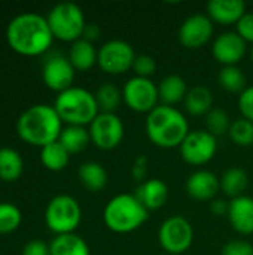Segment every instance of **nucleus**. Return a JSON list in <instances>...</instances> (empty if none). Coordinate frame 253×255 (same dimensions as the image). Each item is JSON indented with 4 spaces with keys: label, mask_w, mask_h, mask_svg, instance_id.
<instances>
[{
    "label": "nucleus",
    "mask_w": 253,
    "mask_h": 255,
    "mask_svg": "<svg viewBox=\"0 0 253 255\" xmlns=\"http://www.w3.org/2000/svg\"><path fill=\"white\" fill-rule=\"evenodd\" d=\"M6 40L16 54L37 57L51 48L54 34L46 16L36 12H22L13 16L7 24Z\"/></svg>",
    "instance_id": "nucleus-1"
},
{
    "label": "nucleus",
    "mask_w": 253,
    "mask_h": 255,
    "mask_svg": "<svg viewBox=\"0 0 253 255\" xmlns=\"http://www.w3.org/2000/svg\"><path fill=\"white\" fill-rule=\"evenodd\" d=\"M63 121L54 106L33 105L25 109L16 121L18 136L28 145L43 148L60 139Z\"/></svg>",
    "instance_id": "nucleus-2"
},
{
    "label": "nucleus",
    "mask_w": 253,
    "mask_h": 255,
    "mask_svg": "<svg viewBox=\"0 0 253 255\" xmlns=\"http://www.w3.org/2000/svg\"><path fill=\"white\" fill-rule=\"evenodd\" d=\"M146 134L149 140L164 149L177 148L189 133L185 115L173 106L160 105L146 118Z\"/></svg>",
    "instance_id": "nucleus-3"
},
{
    "label": "nucleus",
    "mask_w": 253,
    "mask_h": 255,
    "mask_svg": "<svg viewBox=\"0 0 253 255\" xmlns=\"http://www.w3.org/2000/svg\"><path fill=\"white\" fill-rule=\"evenodd\" d=\"M149 217V211L137 200L134 194H118L107 202L103 211L106 227L119 235L131 233L140 229Z\"/></svg>",
    "instance_id": "nucleus-4"
},
{
    "label": "nucleus",
    "mask_w": 253,
    "mask_h": 255,
    "mask_svg": "<svg viewBox=\"0 0 253 255\" xmlns=\"http://www.w3.org/2000/svg\"><path fill=\"white\" fill-rule=\"evenodd\" d=\"M54 108L61 121L67 123V126H89L100 114L95 96L81 87H70L58 93Z\"/></svg>",
    "instance_id": "nucleus-5"
},
{
    "label": "nucleus",
    "mask_w": 253,
    "mask_h": 255,
    "mask_svg": "<svg viewBox=\"0 0 253 255\" xmlns=\"http://www.w3.org/2000/svg\"><path fill=\"white\" fill-rule=\"evenodd\" d=\"M46 19L54 39L70 43L82 39L86 21L82 9L78 4L70 1L58 3L49 10Z\"/></svg>",
    "instance_id": "nucleus-6"
},
{
    "label": "nucleus",
    "mask_w": 253,
    "mask_h": 255,
    "mask_svg": "<svg viewBox=\"0 0 253 255\" xmlns=\"http://www.w3.org/2000/svg\"><path fill=\"white\" fill-rule=\"evenodd\" d=\"M82 221V209L78 200L67 194L52 197L45 209L46 227L57 236L75 233Z\"/></svg>",
    "instance_id": "nucleus-7"
},
{
    "label": "nucleus",
    "mask_w": 253,
    "mask_h": 255,
    "mask_svg": "<svg viewBox=\"0 0 253 255\" xmlns=\"http://www.w3.org/2000/svg\"><path fill=\"white\" fill-rule=\"evenodd\" d=\"M158 241L167 255H179L188 251L194 242V230L189 221L180 215L167 218L158 232Z\"/></svg>",
    "instance_id": "nucleus-8"
},
{
    "label": "nucleus",
    "mask_w": 253,
    "mask_h": 255,
    "mask_svg": "<svg viewBox=\"0 0 253 255\" xmlns=\"http://www.w3.org/2000/svg\"><path fill=\"white\" fill-rule=\"evenodd\" d=\"M133 46L121 39H113L101 45L97 54L98 67L109 75H121L133 69L136 61Z\"/></svg>",
    "instance_id": "nucleus-9"
},
{
    "label": "nucleus",
    "mask_w": 253,
    "mask_h": 255,
    "mask_svg": "<svg viewBox=\"0 0 253 255\" xmlns=\"http://www.w3.org/2000/svg\"><path fill=\"white\" fill-rule=\"evenodd\" d=\"M122 99L131 111L139 114H151L158 106V87L148 78L134 76L125 82Z\"/></svg>",
    "instance_id": "nucleus-10"
},
{
    "label": "nucleus",
    "mask_w": 253,
    "mask_h": 255,
    "mask_svg": "<svg viewBox=\"0 0 253 255\" xmlns=\"http://www.w3.org/2000/svg\"><path fill=\"white\" fill-rule=\"evenodd\" d=\"M89 137L98 149L110 151L115 149L124 139V123L116 114L100 112L95 120L89 124Z\"/></svg>",
    "instance_id": "nucleus-11"
},
{
    "label": "nucleus",
    "mask_w": 253,
    "mask_h": 255,
    "mask_svg": "<svg viewBox=\"0 0 253 255\" xmlns=\"http://www.w3.org/2000/svg\"><path fill=\"white\" fill-rule=\"evenodd\" d=\"M179 148L182 158L188 164L204 166L215 157L218 151V142L216 137L207 130H194L188 133Z\"/></svg>",
    "instance_id": "nucleus-12"
},
{
    "label": "nucleus",
    "mask_w": 253,
    "mask_h": 255,
    "mask_svg": "<svg viewBox=\"0 0 253 255\" xmlns=\"http://www.w3.org/2000/svg\"><path fill=\"white\" fill-rule=\"evenodd\" d=\"M75 72L76 70L67 57L55 54L43 63L42 79L49 90L63 93L73 87L72 84L75 81Z\"/></svg>",
    "instance_id": "nucleus-13"
},
{
    "label": "nucleus",
    "mask_w": 253,
    "mask_h": 255,
    "mask_svg": "<svg viewBox=\"0 0 253 255\" xmlns=\"http://www.w3.org/2000/svg\"><path fill=\"white\" fill-rule=\"evenodd\" d=\"M179 42L189 49L204 46L213 36V21L204 13L188 16L179 28Z\"/></svg>",
    "instance_id": "nucleus-14"
},
{
    "label": "nucleus",
    "mask_w": 253,
    "mask_h": 255,
    "mask_svg": "<svg viewBox=\"0 0 253 255\" xmlns=\"http://www.w3.org/2000/svg\"><path fill=\"white\" fill-rule=\"evenodd\" d=\"M246 42L240 37L237 31L221 33L212 46V54L224 66H236L246 54Z\"/></svg>",
    "instance_id": "nucleus-15"
},
{
    "label": "nucleus",
    "mask_w": 253,
    "mask_h": 255,
    "mask_svg": "<svg viewBox=\"0 0 253 255\" xmlns=\"http://www.w3.org/2000/svg\"><path fill=\"white\" fill-rule=\"evenodd\" d=\"M221 190V179L209 170H197L186 181V193L194 200H215Z\"/></svg>",
    "instance_id": "nucleus-16"
},
{
    "label": "nucleus",
    "mask_w": 253,
    "mask_h": 255,
    "mask_svg": "<svg viewBox=\"0 0 253 255\" xmlns=\"http://www.w3.org/2000/svg\"><path fill=\"white\" fill-rule=\"evenodd\" d=\"M228 220L231 227L240 235L253 233V199L249 196H240L230 202Z\"/></svg>",
    "instance_id": "nucleus-17"
},
{
    "label": "nucleus",
    "mask_w": 253,
    "mask_h": 255,
    "mask_svg": "<svg viewBox=\"0 0 253 255\" xmlns=\"http://www.w3.org/2000/svg\"><path fill=\"white\" fill-rule=\"evenodd\" d=\"M246 13L243 0H212L207 3V16L221 25L237 24Z\"/></svg>",
    "instance_id": "nucleus-18"
},
{
    "label": "nucleus",
    "mask_w": 253,
    "mask_h": 255,
    "mask_svg": "<svg viewBox=\"0 0 253 255\" xmlns=\"http://www.w3.org/2000/svg\"><path fill=\"white\" fill-rule=\"evenodd\" d=\"M134 196L148 211H157L166 205L169 199V187L161 179H146L137 187Z\"/></svg>",
    "instance_id": "nucleus-19"
},
{
    "label": "nucleus",
    "mask_w": 253,
    "mask_h": 255,
    "mask_svg": "<svg viewBox=\"0 0 253 255\" xmlns=\"http://www.w3.org/2000/svg\"><path fill=\"white\" fill-rule=\"evenodd\" d=\"M97 54L98 51L95 49L94 43L85 39H79L70 45L67 58L75 67V70L85 72L94 67V64H97Z\"/></svg>",
    "instance_id": "nucleus-20"
},
{
    "label": "nucleus",
    "mask_w": 253,
    "mask_h": 255,
    "mask_svg": "<svg viewBox=\"0 0 253 255\" xmlns=\"http://www.w3.org/2000/svg\"><path fill=\"white\" fill-rule=\"evenodd\" d=\"M158 94L160 100L166 106H173L182 100H185L188 94L186 82L179 75H167L158 84Z\"/></svg>",
    "instance_id": "nucleus-21"
},
{
    "label": "nucleus",
    "mask_w": 253,
    "mask_h": 255,
    "mask_svg": "<svg viewBox=\"0 0 253 255\" xmlns=\"http://www.w3.org/2000/svg\"><path fill=\"white\" fill-rule=\"evenodd\" d=\"M185 108L194 117L207 115L213 109V94L209 88L197 85L188 90L185 97Z\"/></svg>",
    "instance_id": "nucleus-22"
},
{
    "label": "nucleus",
    "mask_w": 253,
    "mask_h": 255,
    "mask_svg": "<svg viewBox=\"0 0 253 255\" xmlns=\"http://www.w3.org/2000/svg\"><path fill=\"white\" fill-rule=\"evenodd\" d=\"M49 250L51 255H91L86 242L75 233L55 236L49 244Z\"/></svg>",
    "instance_id": "nucleus-23"
},
{
    "label": "nucleus",
    "mask_w": 253,
    "mask_h": 255,
    "mask_svg": "<svg viewBox=\"0 0 253 255\" xmlns=\"http://www.w3.org/2000/svg\"><path fill=\"white\" fill-rule=\"evenodd\" d=\"M81 184L89 191H100L107 185V172L97 161H86L78 170Z\"/></svg>",
    "instance_id": "nucleus-24"
},
{
    "label": "nucleus",
    "mask_w": 253,
    "mask_h": 255,
    "mask_svg": "<svg viewBox=\"0 0 253 255\" xmlns=\"http://www.w3.org/2000/svg\"><path fill=\"white\" fill-rule=\"evenodd\" d=\"M24 161L21 154L13 148H0V179L4 182H15L21 178Z\"/></svg>",
    "instance_id": "nucleus-25"
},
{
    "label": "nucleus",
    "mask_w": 253,
    "mask_h": 255,
    "mask_svg": "<svg viewBox=\"0 0 253 255\" xmlns=\"http://www.w3.org/2000/svg\"><path fill=\"white\" fill-rule=\"evenodd\" d=\"M248 187H249V176L240 167H231L225 170L221 178V190L231 200L245 196Z\"/></svg>",
    "instance_id": "nucleus-26"
},
{
    "label": "nucleus",
    "mask_w": 253,
    "mask_h": 255,
    "mask_svg": "<svg viewBox=\"0 0 253 255\" xmlns=\"http://www.w3.org/2000/svg\"><path fill=\"white\" fill-rule=\"evenodd\" d=\"M58 142L67 149L69 154H78L82 152L89 143V131L85 127L81 126H67L63 128Z\"/></svg>",
    "instance_id": "nucleus-27"
},
{
    "label": "nucleus",
    "mask_w": 253,
    "mask_h": 255,
    "mask_svg": "<svg viewBox=\"0 0 253 255\" xmlns=\"http://www.w3.org/2000/svg\"><path fill=\"white\" fill-rule=\"evenodd\" d=\"M69 160L70 154L58 140L40 148V161L51 172H61L67 167Z\"/></svg>",
    "instance_id": "nucleus-28"
},
{
    "label": "nucleus",
    "mask_w": 253,
    "mask_h": 255,
    "mask_svg": "<svg viewBox=\"0 0 253 255\" xmlns=\"http://www.w3.org/2000/svg\"><path fill=\"white\" fill-rule=\"evenodd\" d=\"M219 85L234 94H242L248 87H246V76L242 69L237 66H224L219 72Z\"/></svg>",
    "instance_id": "nucleus-29"
},
{
    "label": "nucleus",
    "mask_w": 253,
    "mask_h": 255,
    "mask_svg": "<svg viewBox=\"0 0 253 255\" xmlns=\"http://www.w3.org/2000/svg\"><path fill=\"white\" fill-rule=\"evenodd\" d=\"M94 96H95L100 112H106V114H115V111L121 105V100H124L119 88L109 82L98 87V90Z\"/></svg>",
    "instance_id": "nucleus-30"
},
{
    "label": "nucleus",
    "mask_w": 253,
    "mask_h": 255,
    "mask_svg": "<svg viewBox=\"0 0 253 255\" xmlns=\"http://www.w3.org/2000/svg\"><path fill=\"white\" fill-rule=\"evenodd\" d=\"M22 221L21 209L9 202H0V235L15 232Z\"/></svg>",
    "instance_id": "nucleus-31"
},
{
    "label": "nucleus",
    "mask_w": 253,
    "mask_h": 255,
    "mask_svg": "<svg viewBox=\"0 0 253 255\" xmlns=\"http://www.w3.org/2000/svg\"><path fill=\"white\" fill-rule=\"evenodd\" d=\"M206 127H207V131L213 134L215 137L222 136L230 131V127H231L230 115L221 108H213L206 115Z\"/></svg>",
    "instance_id": "nucleus-32"
},
{
    "label": "nucleus",
    "mask_w": 253,
    "mask_h": 255,
    "mask_svg": "<svg viewBox=\"0 0 253 255\" xmlns=\"http://www.w3.org/2000/svg\"><path fill=\"white\" fill-rule=\"evenodd\" d=\"M228 134L236 145L251 146L253 145V123L246 118H239L231 123Z\"/></svg>",
    "instance_id": "nucleus-33"
},
{
    "label": "nucleus",
    "mask_w": 253,
    "mask_h": 255,
    "mask_svg": "<svg viewBox=\"0 0 253 255\" xmlns=\"http://www.w3.org/2000/svg\"><path fill=\"white\" fill-rule=\"evenodd\" d=\"M133 70L136 72V76L151 79V76L157 70V61H155L154 57L146 55V54L137 55L136 61H134V66H133Z\"/></svg>",
    "instance_id": "nucleus-34"
},
{
    "label": "nucleus",
    "mask_w": 253,
    "mask_h": 255,
    "mask_svg": "<svg viewBox=\"0 0 253 255\" xmlns=\"http://www.w3.org/2000/svg\"><path fill=\"white\" fill-rule=\"evenodd\" d=\"M221 255H253V245L246 241H231L224 245Z\"/></svg>",
    "instance_id": "nucleus-35"
},
{
    "label": "nucleus",
    "mask_w": 253,
    "mask_h": 255,
    "mask_svg": "<svg viewBox=\"0 0 253 255\" xmlns=\"http://www.w3.org/2000/svg\"><path fill=\"white\" fill-rule=\"evenodd\" d=\"M239 109H240L243 118L253 123V85L248 87L239 96Z\"/></svg>",
    "instance_id": "nucleus-36"
},
{
    "label": "nucleus",
    "mask_w": 253,
    "mask_h": 255,
    "mask_svg": "<svg viewBox=\"0 0 253 255\" xmlns=\"http://www.w3.org/2000/svg\"><path fill=\"white\" fill-rule=\"evenodd\" d=\"M237 33L240 37L248 43L251 42L253 45V13H245L243 18L236 24Z\"/></svg>",
    "instance_id": "nucleus-37"
},
{
    "label": "nucleus",
    "mask_w": 253,
    "mask_h": 255,
    "mask_svg": "<svg viewBox=\"0 0 253 255\" xmlns=\"http://www.w3.org/2000/svg\"><path fill=\"white\" fill-rule=\"evenodd\" d=\"M22 255H51V250H49V245L45 244L43 241L34 239L24 245Z\"/></svg>",
    "instance_id": "nucleus-38"
},
{
    "label": "nucleus",
    "mask_w": 253,
    "mask_h": 255,
    "mask_svg": "<svg viewBox=\"0 0 253 255\" xmlns=\"http://www.w3.org/2000/svg\"><path fill=\"white\" fill-rule=\"evenodd\" d=\"M131 175L140 184L146 181V176H148V158L145 155H140V157H137L134 160L133 167H131Z\"/></svg>",
    "instance_id": "nucleus-39"
},
{
    "label": "nucleus",
    "mask_w": 253,
    "mask_h": 255,
    "mask_svg": "<svg viewBox=\"0 0 253 255\" xmlns=\"http://www.w3.org/2000/svg\"><path fill=\"white\" fill-rule=\"evenodd\" d=\"M100 36H101V30H100V27H98L95 22H86V25H85V28H84L82 39H85V40H88V42L94 43L95 40H98V39H100Z\"/></svg>",
    "instance_id": "nucleus-40"
},
{
    "label": "nucleus",
    "mask_w": 253,
    "mask_h": 255,
    "mask_svg": "<svg viewBox=\"0 0 253 255\" xmlns=\"http://www.w3.org/2000/svg\"><path fill=\"white\" fill-rule=\"evenodd\" d=\"M228 208H230V203L225 202V200H222V199H215L210 203V211L216 217H225V215H228Z\"/></svg>",
    "instance_id": "nucleus-41"
},
{
    "label": "nucleus",
    "mask_w": 253,
    "mask_h": 255,
    "mask_svg": "<svg viewBox=\"0 0 253 255\" xmlns=\"http://www.w3.org/2000/svg\"><path fill=\"white\" fill-rule=\"evenodd\" d=\"M252 61H253V45H252Z\"/></svg>",
    "instance_id": "nucleus-42"
}]
</instances>
